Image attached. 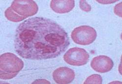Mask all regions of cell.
Instances as JSON below:
<instances>
[{
  "mask_svg": "<svg viewBox=\"0 0 122 84\" xmlns=\"http://www.w3.org/2000/svg\"><path fill=\"white\" fill-rule=\"evenodd\" d=\"M64 29L54 21L42 17L30 18L19 25L14 40L15 51L30 60L54 58L70 45Z\"/></svg>",
  "mask_w": 122,
  "mask_h": 84,
  "instance_id": "6da1fadb",
  "label": "cell"
},
{
  "mask_svg": "<svg viewBox=\"0 0 122 84\" xmlns=\"http://www.w3.org/2000/svg\"><path fill=\"white\" fill-rule=\"evenodd\" d=\"M23 66V61L13 53H4L0 56V78L9 80L14 78Z\"/></svg>",
  "mask_w": 122,
  "mask_h": 84,
  "instance_id": "7a4b0ae2",
  "label": "cell"
},
{
  "mask_svg": "<svg viewBox=\"0 0 122 84\" xmlns=\"http://www.w3.org/2000/svg\"><path fill=\"white\" fill-rule=\"evenodd\" d=\"M71 36L75 43L86 45L93 43L95 41L97 33L92 27L82 26L74 28L72 31Z\"/></svg>",
  "mask_w": 122,
  "mask_h": 84,
  "instance_id": "3957f363",
  "label": "cell"
},
{
  "mask_svg": "<svg viewBox=\"0 0 122 84\" xmlns=\"http://www.w3.org/2000/svg\"><path fill=\"white\" fill-rule=\"evenodd\" d=\"M89 54L84 49L73 48L68 49L64 56L65 62L74 66H81L86 64L89 60Z\"/></svg>",
  "mask_w": 122,
  "mask_h": 84,
  "instance_id": "277c9868",
  "label": "cell"
},
{
  "mask_svg": "<svg viewBox=\"0 0 122 84\" xmlns=\"http://www.w3.org/2000/svg\"><path fill=\"white\" fill-rule=\"evenodd\" d=\"M10 7L17 14L26 18L36 14L39 9L36 3L31 0L14 1Z\"/></svg>",
  "mask_w": 122,
  "mask_h": 84,
  "instance_id": "5b68a950",
  "label": "cell"
},
{
  "mask_svg": "<svg viewBox=\"0 0 122 84\" xmlns=\"http://www.w3.org/2000/svg\"><path fill=\"white\" fill-rule=\"evenodd\" d=\"M114 66L113 61L105 55L95 57L92 60L91 66L93 69L100 73H105L112 70Z\"/></svg>",
  "mask_w": 122,
  "mask_h": 84,
  "instance_id": "8992f818",
  "label": "cell"
},
{
  "mask_svg": "<svg viewBox=\"0 0 122 84\" xmlns=\"http://www.w3.org/2000/svg\"><path fill=\"white\" fill-rule=\"evenodd\" d=\"M74 71L67 67L57 68L53 73V78L57 84H66L71 83L75 78Z\"/></svg>",
  "mask_w": 122,
  "mask_h": 84,
  "instance_id": "52a82bcc",
  "label": "cell"
},
{
  "mask_svg": "<svg viewBox=\"0 0 122 84\" xmlns=\"http://www.w3.org/2000/svg\"><path fill=\"white\" fill-rule=\"evenodd\" d=\"M75 6V2L73 0L57 1L53 0L50 3L51 9L57 13H66L71 11Z\"/></svg>",
  "mask_w": 122,
  "mask_h": 84,
  "instance_id": "ba28073f",
  "label": "cell"
},
{
  "mask_svg": "<svg viewBox=\"0 0 122 84\" xmlns=\"http://www.w3.org/2000/svg\"><path fill=\"white\" fill-rule=\"evenodd\" d=\"M5 15L7 20L13 22H19L26 19V17L21 16L15 12L10 7L5 10Z\"/></svg>",
  "mask_w": 122,
  "mask_h": 84,
  "instance_id": "9c48e42d",
  "label": "cell"
},
{
  "mask_svg": "<svg viewBox=\"0 0 122 84\" xmlns=\"http://www.w3.org/2000/svg\"><path fill=\"white\" fill-rule=\"evenodd\" d=\"M102 83V79L101 76L98 74H93L90 76L85 80L84 84H101Z\"/></svg>",
  "mask_w": 122,
  "mask_h": 84,
  "instance_id": "30bf717a",
  "label": "cell"
},
{
  "mask_svg": "<svg viewBox=\"0 0 122 84\" xmlns=\"http://www.w3.org/2000/svg\"><path fill=\"white\" fill-rule=\"evenodd\" d=\"M80 9L85 12H89L91 10V6L85 1H80Z\"/></svg>",
  "mask_w": 122,
  "mask_h": 84,
  "instance_id": "8fae6325",
  "label": "cell"
},
{
  "mask_svg": "<svg viewBox=\"0 0 122 84\" xmlns=\"http://www.w3.org/2000/svg\"><path fill=\"white\" fill-rule=\"evenodd\" d=\"M122 3L121 2L119 4L116 5L114 9V12L117 16L122 17Z\"/></svg>",
  "mask_w": 122,
  "mask_h": 84,
  "instance_id": "7c38bea8",
  "label": "cell"
},
{
  "mask_svg": "<svg viewBox=\"0 0 122 84\" xmlns=\"http://www.w3.org/2000/svg\"><path fill=\"white\" fill-rule=\"evenodd\" d=\"M97 2L98 3H101V4H108L107 3H115L116 2V1H97Z\"/></svg>",
  "mask_w": 122,
  "mask_h": 84,
  "instance_id": "4fadbf2b",
  "label": "cell"
}]
</instances>
